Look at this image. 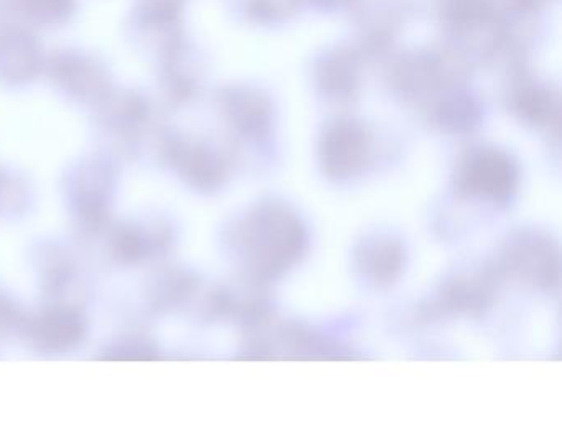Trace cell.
<instances>
[{
    "label": "cell",
    "instance_id": "cell-1",
    "mask_svg": "<svg viewBox=\"0 0 562 437\" xmlns=\"http://www.w3.org/2000/svg\"><path fill=\"white\" fill-rule=\"evenodd\" d=\"M232 242L252 282L262 285L302 261L308 248V232L291 206L266 200L233 225Z\"/></svg>",
    "mask_w": 562,
    "mask_h": 437
},
{
    "label": "cell",
    "instance_id": "cell-5",
    "mask_svg": "<svg viewBox=\"0 0 562 437\" xmlns=\"http://www.w3.org/2000/svg\"><path fill=\"white\" fill-rule=\"evenodd\" d=\"M368 159V136L355 123H338L322 141V166L334 179H348L363 169Z\"/></svg>",
    "mask_w": 562,
    "mask_h": 437
},
{
    "label": "cell",
    "instance_id": "cell-7",
    "mask_svg": "<svg viewBox=\"0 0 562 437\" xmlns=\"http://www.w3.org/2000/svg\"><path fill=\"white\" fill-rule=\"evenodd\" d=\"M274 348L282 347L289 355L302 358H351L353 350L314 328L297 322H285L278 332Z\"/></svg>",
    "mask_w": 562,
    "mask_h": 437
},
{
    "label": "cell",
    "instance_id": "cell-3",
    "mask_svg": "<svg viewBox=\"0 0 562 437\" xmlns=\"http://www.w3.org/2000/svg\"><path fill=\"white\" fill-rule=\"evenodd\" d=\"M499 279L493 265L472 274L453 276L430 301L419 305L417 318L436 322L443 317H480L495 302Z\"/></svg>",
    "mask_w": 562,
    "mask_h": 437
},
{
    "label": "cell",
    "instance_id": "cell-9",
    "mask_svg": "<svg viewBox=\"0 0 562 437\" xmlns=\"http://www.w3.org/2000/svg\"><path fill=\"white\" fill-rule=\"evenodd\" d=\"M80 321L68 314H55L42 321V327L38 328L42 340L52 347H67L71 341H77L81 337Z\"/></svg>",
    "mask_w": 562,
    "mask_h": 437
},
{
    "label": "cell",
    "instance_id": "cell-8",
    "mask_svg": "<svg viewBox=\"0 0 562 437\" xmlns=\"http://www.w3.org/2000/svg\"><path fill=\"white\" fill-rule=\"evenodd\" d=\"M233 120L243 133L261 136L268 131L269 107L255 93H238L229 101Z\"/></svg>",
    "mask_w": 562,
    "mask_h": 437
},
{
    "label": "cell",
    "instance_id": "cell-4",
    "mask_svg": "<svg viewBox=\"0 0 562 437\" xmlns=\"http://www.w3.org/2000/svg\"><path fill=\"white\" fill-rule=\"evenodd\" d=\"M457 192L486 202H509L518 189V169L506 154L483 149L472 154L457 173Z\"/></svg>",
    "mask_w": 562,
    "mask_h": 437
},
{
    "label": "cell",
    "instance_id": "cell-10",
    "mask_svg": "<svg viewBox=\"0 0 562 437\" xmlns=\"http://www.w3.org/2000/svg\"><path fill=\"white\" fill-rule=\"evenodd\" d=\"M516 108L525 120L535 124H548L555 114L554 101L546 91H522L516 100Z\"/></svg>",
    "mask_w": 562,
    "mask_h": 437
},
{
    "label": "cell",
    "instance_id": "cell-6",
    "mask_svg": "<svg viewBox=\"0 0 562 437\" xmlns=\"http://www.w3.org/2000/svg\"><path fill=\"white\" fill-rule=\"evenodd\" d=\"M355 265L376 288H393L406 268V248L391 236L364 239L355 248Z\"/></svg>",
    "mask_w": 562,
    "mask_h": 437
},
{
    "label": "cell",
    "instance_id": "cell-2",
    "mask_svg": "<svg viewBox=\"0 0 562 437\" xmlns=\"http://www.w3.org/2000/svg\"><path fill=\"white\" fill-rule=\"evenodd\" d=\"M493 268L499 278H512L542 292L558 291L561 253L549 233L521 229L508 236Z\"/></svg>",
    "mask_w": 562,
    "mask_h": 437
}]
</instances>
